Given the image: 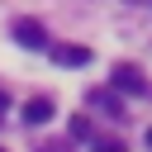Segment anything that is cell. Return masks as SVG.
<instances>
[{"label": "cell", "mask_w": 152, "mask_h": 152, "mask_svg": "<svg viewBox=\"0 0 152 152\" xmlns=\"http://www.w3.org/2000/svg\"><path fill=\"white\" fill-rule=\"evenodd\" d=\"M71 133H76V138H90V119L76 114V119H71Z\"/></svg>", "instance_id": "cell-7"}, {"label": "cell", "mask_w": 152, "mask_h": 152, "mask_svg": "<svg viewBox=\"0 0 152 152\" xmlns=\"http://www.w3.org/2000/svg\"><path fill=\"white\" fill-rule=\"evenodd\" d=\"M52 114H57V109H52V100H48V95H33V100L24 104V119H28V124H48Z\"/></svg>", "instance_id": "cell-3"}, {"label": "cell", "mask_w": 152, "mask_h": 152, "mask_svg": "<svg viewBox=\"0 0 152 152\" xmlns=\"http://www.w3.org/2000/svg\"><path fill=\"white\" fill-rule=\"evenodd\" d=\"M52 57H57L62 66H86V62H90V52H86V48H76V43H62V48H52Z\"/></svg>", "instance_id": "cell-4"}, {"label": "cell", "mask_w": 152, "mask_h": 152, "mask_svg": "<svg viewBox=\"0 0 152 152\" xmlns=\"http://www.w3.org/2000/svg\"><path fill=\"white\" fill-rule=\"evenodd\" d=\"M43 152H62V147H43Z\"/></svg>", "instance_id": "cell-8"}, {"label": "cell", "mask_w": 152, "mask_h": 152, "mask_svg": "<svg viewBox=\"0 0 152 152\" xmlns=\"http://www.w3.org/2000/svg\"><path fill=\"white\" fill-rule=\"evenodd\" d=\"M14 38H19L24 48H43V43H48V33H43L38 19H14Z\"/></svg>", "instance_id": "cell-2"}, {"label": "cell", "mask_w": 152, "mask_h": 152, "mask_svg": "<svg viewBox=\"0 0 152 152\" xmlns=\"http://www.w3.org/2000/svg\"><path fill=\"white\" fill-rule=\"evenodd\" d=\"M114 90H124V95H128V90L142 95V90H147V76H142L133 62H119V66H114Z\"/></svg>", "instance_id": "cell-1"}, {"label": "cell", "mask_w": 152, "mask_h": 152, "mask_svg": "<svg viewBox=\"0 0 152 152\" xmlns=\"http://www.w3.org/2000/svg\"><path fill=\"white\" fill-rule=\"evenodd\" d=\"M90 152H128V147H124V142H119V138H100V142H95V147H90Z\"/></svg>", "instance_id": "cell-6"}, {"label": "cell", "mask_w": 152, "mask_h": 152, "mask_svg": "<svg viewBox=\"0 0 152 152\" xmlns=\"http://www.w3.org/2000/svg\"><path fill=\"white\" fill-rule=\"evenodd\" d=\"M90 104H100V109H109V114L119 119V100H114L109 90H95V95H90Z\"/></svg>", "instance_id": "cell-5"}, {"label": "cell", "mask_w": 152, "mask_h": 152, "mask_svg": "<svg viewBox=\"0 0 152 152\" xmlns=\"http://www.w3.org/2000/svg\"><path fill=\"white\" fill-rule=\"evenodd\" d=\"M147 147H152V128H147Z\"/></svg>", "instance_id": "cell-9"}]
</instances>
